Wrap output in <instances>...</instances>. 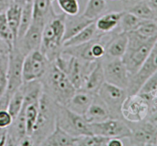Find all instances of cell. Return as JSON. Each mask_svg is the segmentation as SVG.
<instances>
[{"mask_svg":"<svg viewBox=\"0 0 157 146\" xmlns=\"http://www.w3.org/2000/svg\"><path fill=\"white\" fill-rule=\"evenodd\" d=\"M57 3L65 15H76L79 14L80 5L78 0H57Z\"/></svg>","mask_w":157,"mask_h":146,"instance_id":"cell-35","label":"cell"},{"mask_svg":"<svg viewBox=\"0 0 157 146\" xmlns=\"http://www.w3.org/2000/svg\"><path fill=\"white\" fill-rule=\"evenodd\" d=\"M33 2L34 0H26L24 2L19 29H18V39L24 35L25 32L28 30L29 26L32 24V18H33Z\"/></svg>","mask_w":157,"mask_h":146,"instance_id":"cell-27","label":"cell"},{"mask_svg":"<svg viewBox=\"0 0 157 146\" xmlns=\"http://www.w3.org/2000/svg\"><path fill=\"white\" fill-rule=\"evenodd\" d=\"M124 142L121 138H111L109 139L107 146H124Z\"/></svg>","mask_w":157,"mask_h":146,"instance_id":"cell-39","label":"cell"},{"mask_svg":"<svg viewBox=\"0 0 157 146\" xmlns=\"http://www.w3.org/2000/svg\"><path fill=\"white\" fill-rule=\"evenodd\" d=\"M13 121V118L7 109H0V128H7Z\"/></svg>","mask_w":157,"mask_h":146,"instance_id":"cell-36","label":"cell"},{"mask_svg":"<svg viewBox=\"0 0 157 146\" xmlns=\"http://www.w3.org/2000/svg\"><path fill=\"white\" fill-rule=\"evenodd\" d=\"M50 61L40 49L28 54L24 58L22 66L23 81L40 80L45 73Z\"/></svg>","mask_w":157,"mask_h":146,"instance_id":"cell-13","label":"cell"},{"mask_svg":"<svg viewBox=\"0 0 157 146\" xmlns=\"http://www.w3.org/2000/svg\"><path fill=\"white\" fill-rule=\"evenodd\" d=\"M58 103L42 92L39 100V109L36 121L30 135L35 145H41L44 140L52 134L56 126Z\"/></svg>","mask_w":157,"mask_h":146,"instance_id":"cell-4","label":"cell"},{"mask_svg":"<svg viewBox=\"0 0 157 146\" xmlns=\"http://www.w3.org/2000/svg\"><path fill=\"white\" fill-rule=\"evenodd\" d=\"M25 1H18V0H12L10 6L6 11V18H7L8 24L12 32L14 38V41L15 45L18 39V29H19L20 21H21V12H22L23 4ZM13 46V47H14Z\"/></svg>","mask_w":157,"mask_h":146,"instance_id":"cell-21","label":"cell"},{"mask_svg":"<svg viewBox=\"0 0 157 146\" xmlns=\"http://www.w3.org/2000/svg\"><path fill=\"white\" fill-rule=\"evenodd\" d=\"M127 124L130 128V135L127 138L130 145H157V126L156 124L148 119L135 123L127 122Z\"/></svg>","mask_w":157,"mask_h":146,"instance_id":"cell-8","label":"cell"},{"mask_svg":"<svg viewBox=\"0 0 157 146\" xmlns=\"http://www.w3.org/2000/svg\"><path fill=\"white\" fill-rule=\"evenodd\" d=\"M150 109V103L142 95H128L121 107V116L127 122H139L147 119Z\"/></svg>","mask_w":157,"mask_h":146,"instance_id":"cell-7","label":"cell"},{"mask_svg":"<svg viewBox=\"0 0 157 146\" xmlns=\"http://www.w3.org/2000/svg\"><path fill=\"white\" fill-rule=\"evenodd\" d=\"M91 135H98L107 138H128L130 135V128L123 118H110L101 122L90 123Z\"/></svg>","mask_w":157,"mask_h":146,"instance_id":"cell-12","label":"cell"},{"mask_svg":"<svg viewBox=\"0 0 157 146\" xmlns=\"http://www.w3.org/2000/svg\"><path fill=\"white\" fill-rule=\"evenodd\" d=\"M56 15L52 0H34L32 22L45 26L47 22Z\"/></svg>","mask_w":157,"mask_h":146,"instance_id":"cell-20","label":"cell"},{"mask_svg":"<svg viewBox=\"0 0 157 146\" xmlns=\"http://www.w3.org/2000/svg\"><path fill=\"white\" fill-rule=\"evenodd\" d=\"M65 18L64 13H57L47 22L43 29L40 50L50 62L55 61L61 54L65 31Z\"/></svg>","mask_w":157,"mask_h":146,"instance_id":"cell-2","label":"cell"},{"mask_svg":"<svg viewBox=\"0 0 157 146\" xmlns=\"http://www.w3.org/2000/svg\"><path fill=\"white\" fill-rule=\"evenodd\" d=\"M104 33L99 32L98 29L96 28L95 23L94 22L93 23L87 26V27L84 28L83 30L78 32L73 37L70 38L69 39L66 40L63 43V47H67V46H74L78 45L83 44V43L87 42L94 38H100L103 36Z\"/></svg>","mask_w":157,"mask_h":146,"instance_id":"cell-24","label":"cell"},{"mask_svg":"<svg viewBox=\"0 0 157 146\" xmlns=\"http://www.w3.org/2000/svg\"><path fill=\"white\" fill-rule=\"evenodd\" d=\"M97 61H85L76 57L61 54L54 62L67 75L75 89H81L86 76Z\"/></svg>","mask_w":157,"mask_h":146,"instance_id":"cell-5","label":"cell"},{"mask_svg":"<svg viewBox=\"0 0 157 146\" xmlns=\"http://www.w3.org/2000/svg\"><path fill=\"white\" fill-rule=\"evenodd\" d=\"M94 22L95 21L87 18L83 14L81 15L78 14L76 15H66L64 41L78 34Z\"/></svg>","mask_w":157,"mask_h":146,"instance_id":"cell-22","label":"cell"},{"mask_svg":"<svg viewBox=\"0 0 157 146\" xmlns=\"http://www.w3.org/2000/svg\"><path fill=\"white\" fill-rule=\"evenodd\" d=\"M101 62L106 82L127 90L130 75L122 59L104 58Z\"/></svg>","mask_w":157,"mask_h":146,"instance_id":"cell-11","label":"cell"},{"mask_svg":"<svg viewBox=\"0 0 157 146\" xmlns=\"http://www.w3.org/2000/svg\"><path fill=\"white\" fill-rule=\"evenodd\" d=\"M75 138L63 130L56 124L55 128L51 135L44 140L41 145L44 146H75Z\"/></svg>","mask_w":157,"mask_h":146,"instance_id":"cell-25","label":"cell"},{"mask_svg":"<svg viewBox=\"0 0 157 146\" xmlns=\"http://www.w3.org/2000/svg\"><path fill=\"white\" fill-rule=\"evenodd\" d=\"M84 117L88 123L101 122L110 118L108 109L98 94L94 95L93 101L84 115Z\"/></svg>","mask_w":157,"mask_h":146,"instance_id":"cell-19","label":"cell"},{"mask_svg":"<svg viewBox=\"0 0 157 146\" xmlns=\"http://www.w3.org/2000/svg\"><path fill=\"white\" fill-rule=\"evenodd\" d=\"M107 11V0H88L83 15L90 19L95 20Z\"/></svg>","mask_w":157,"mask_h":146,"instance_id":"cell-26","label":"cell"},{"mask_svg":"<svg viewBox=\"0 0 157 146\" xmlns=\"http://www.w3.org/2000/svg\"><path fill=\"white\" fill-rule=\"evenodd\" d=\"M134 31L146 38H157V26L153 20H145Z\"/></svg>","mask_w":157,"mask_h":146,"instance_id":"cell-34","label":"cell"},{"mask_svg":"<svg viewBox=\"0 0 157 146\" xmlns=\"http://www.w3.org/2000/svg\"><path fill=\"white\" fill-rule=\"evenodd\" d=\"M95 95L83 89H77L65 106L72 112L84 115L93 101Z\"/></svg>","mask_w":157,"mask_h":146,"instance_id":"cell-17","label":"cell"},{"mask_svg":"<svg viewBox=\"0 0 157 146\" xmlns=\"http://www.w3.org/2000/svg\"><path fill=\"white\" fill-rule=\"evenodd\" d=\"M147 2L157 16V0H147Z\"/></svg>","mask_w":157,"mask_h":146,"instance_id":"cell-41","label":"cell"},{"mask_svg":"<svg viewBox=\"0 0 157 146\" xmlns=\"http://www.w3.org/2000/svg\"><path fill=\"white\" fill-rule=\"evenodd\" d=\"M156 107H157V101H156ZM155 107V108H156Z\"/></svg>","mask_w":157,"mask_h":146,"instance_id":"cell-45","label":"cell"},{"mask_svg":"<svg viewBox=\"0 0 157 146\" xmlns=\"http://www.w3.org/2000/svg\"><path fill=\"white\" fill-rule=\"evenodd\" d=\"M98 95L108 109L110 118H122L121 107L128 95L126 89L105 81L98 91Z\"/></svg>","mask_w":157,"mask_h":146,"instance_id":"cell-9","label":"cell"},{"mask_svg":"<svg viewBox=\"0 0 157 146\" xmlns=\"http://www.w3.org/2000/svg\"><path fill=\"white\" fill-rule=\"evenodd\" d=\"M56 124L74 137L91 135L90 123L86 121L84 115L75 113L60 104L57 106Z\"/></svg>","mask_w":157,"mask_h":146,"instance_id":"cell-6","label":"cell"},{"mask_svg":"<svg viewBox=\"0 0 157 146\" xmlns=\"http://www.w3.org/2000/svg\"><path fill=\"white\" fill-rule=\"evenodd\" d=\"M110 1H118V0H110Z\"/></svg>","mask_w":157,"mask_h":146,"instance_id":"cell-44","label":"cell"},{"mask_svg":"<svg viewBox=\"0 0 157 146\" xmlns=\"http://www.w3.org/2000/svg\"><path fill=\"white\" fill-rule=\"evenodd\" d=\"M127 12H131L144 20H153L155 17H156V13L151 9L147 1L138 2L130 7Z\"/></svg>","mask_w":157,"mask_h":146,"instance_id":"cell-30","label":"cell"},{"mask_svg":"<svg viewBox=\"0 0 157 146\" xmlns=\"http://www.w3.org/2000/svg\"><path fill=\"white\" fill-rule=\"evenodd\" d=\"M9 55L0 54V98L6 93L7 89Z\"/></svg>","mask_w":157,"mask_h":146,"instance_id":"cell-32","label":"cell"},{"mask_svg":"<svg viewBox=\"0 0 157 146\" xmlns=\"http://www.w3.org/2000/svg\"><path fill=\"white\" fill-rule=\"evenodd\" d=\"M124 11L121 12H110L103 14L101 16L95 20L96 28L99 32L108 34L113 32L119 26L121 17Z\"/></svg>","mask_w":157,"mask_h":146,"instance_id":"cell-23","label":"cell"},{"mask_svg":"<svg viewBox=\"0 0 157 146\" xmlns=\"http://www.w3.org/2000/svg\"><path fill=\"white\" fill-rule=\"evenodd\" d=\"M11 50H12V48L9 46V45L5 40L0 38V54L9 55Z\"/></svg>","mask_w":157,"mask_h":146,"instance_id":"cell-37","label":"cell"},{"mask_svg":"<svg viewBox=\"0 0 157 146\" xmlns=\"http://www.w3.org/2000/svg\"><path fill=\"white\" fill-rule=\"evenodd\" d=\"M110 138L98 135H86L76 137L75 146H107Z\"/></svg>","mask_w":157,"mask_h":146,"instance_id":"cell-31","label":"cell"},{"mask_svg":"<svg viewBox=\"0 0 157 146\" xmlns=\"http://www.w3.org/2000/svg\"><path fill=\"white\" fill-rule=\"evenodd\" d=\"M128 35L127 32H110L105 43V56L107 58H121L127 50Z\"/></svg>","mask_w":157,"mask_h":146,"instance_id":"cell-16","label":"cell"},{"mask_svg":"<svg viewBox=\"0 0 157 146\" xmlns=\"http://www.w3.org/2000/svg\"><path fill=\"white\" fill-rule=\"evenodd\" d=\"M144 21L145 20L141 19L131 12L124 11L118 27H120V31L127 33L138 29Z\"/></svg>","mask_w":157,"mask_h":146,"instance_id":"cell-28","label":"cell"},{"mask_svg":"<svg viewBox=\"0 0 157 146\" xmlns=\"http://www.w3.org/2000/svg\"><path fill=\"white\" fill-rule=\"evenodd\" d=\"M157 72V40L146 61L134 75H130L127 91L128 95L140 92L146 81Z\"/></svg>","mask_w":157,"mask_h":146,"instance_id":"cell-10","label":"cell"},{"mask_svg":"<svg viewBox=\"0 0 157 146\" xmlns=\"http://www.w3.org/2000/svg\"><path fill=\"white\" fill-rule=\"evenodd\" d=\"M25 55L17 49L12 48L9 55L7 72V89L6 93L9 97L23 85L22 66Z\"/></svg>","mask_w":157,"mask_h":146,"instance_id":"cell-14","label":"cell"},{"mask_svg":"<svg viewBox=\"0 0 157 146\" xmlns=\"http://www.w3.org/2000/svg\"><path fill=\"white\" fill-rule=\"evenodd\" d=\"M44 27V25L32 22L24 35L17 40L14 47H16L25 56L33 51L40 49Z\"/></svg>","mask_w":157,"mask_h":146,"instance_id":"cell-15","label":"cell"},{"mask_svg":"<svg viewBox=\"0 0 157 146\" xmlns=\"http://www.w3.org/2000/svg\"><path fill=\"white\" fill-rule=\"evenodd\" d=\"M128 45L121 58L130 75L138 72L148 57L157 38H146L136 31L127 32Z\"/></svg>","mask_w":157,"mask_h":146,"instance_id":"cell-3","label":"cell"},{"mask_svg":"<svg viewBox=\"0 0 157 146\" xmlns=\"http://www.w3.org/2000/svg\"><path fill=\"white\" fill-rule=\"evenodd\" d=\"M12 0H0V13L6 12Z\"/></svg>","mask_w":157,"mask_h":146,"instance_id":"cell-40","label":"cell"},{"mask_svg":"<svg viewBox=\"0 0 157 146\" xmlns=\"http://www.w3.org/2000/svg\"><path fill=\"white\" fill-rule=\"evenodd\" d=\"M147 119H148L149 121L157 126V107L150 110Z\"/></svg>","mask_w":157,"mask_h":146,"instance_id":"cell-38","label":"cell"},{"mask_svg":"<svg viewBox=\"0 0 157 146\" xmlns=\"http://www.w3.org/2000/svg\"><path fill=\"white\" fill-rule=\"evenodd\" d=\"M24 102V92H23L22 85L17 89L10 96L9 103H8L7 110L13 118V120L18 116L21 112Z\"/></svg>","mask_w":157,"mask_h":146,"instance_id":"cell-29","label":"cell"},{"mask_svg":"<svg viewBox=\"0 0 157 146\" xmlns=\"http://www.w3.org/2000/svg\"><path fill=\"white\" fill-rule=\"evenodd\" d=\"M153 21L154 22V23H155V24L156 25V26H157V16H156V17H155V18H153Z\"/></svg>","mask_w":157,"mask_h":146,"instance_id":"cell-42","label":"cell"},{"mask_svg":"<svg viewBox=\"0 0 157 146\" xmlns=\"http://www.w3.org/2000/svg\"><path fill=\"white\" fill-rule=\"evenodd\" d=\"M105 82L104 69L101 60L98 61L91 70L86 76L82 88L81 89L85 90L92 94H98V91Z\"/></svg>","mask_w":157,"mask_h":146,"instance_id":"cell-18","label":"cell"},{"mask_svg":"<svg viewBox=\"0 0 157 146\" xmlns=\"http://www.w3.org/2000/svg\"><path fill=\"white\" fill-rule=\"evenodd\" d=\"M40 81L42 85L43 92L58 104L64 106L77 90L67 75L54 61L49 63L45 73Z\"/></svg>","mask_w":157,"mask_h":146,"instance_id":"cell-1","label":"cell"},{"mask_svg":"<svg viewBox=\"0 0 157 146\" xmlns=\"http://www.w3.org/2000/svg\"><path fill=\"white\" fill-rule=\"evenodd\" d=\"M18 1H26V0H18Z\"/></svg>","mask_w":157,"mask_h":146,"instance_id":"cell-43","label":"cell"},{"mask_svg":"<svg viewBox=\"0 0 157 146\" xmlns=\"http://www.w3.org/2000/svg\"><path fill=\"white\" fill-rule=\"evenodd\" d=\"M0 38L5 40L12 49L15 41L12 31L8 24L6 12L0 13Z\"/></svg>","mask_w":157,"mask_h":146,"instance_id":"cell-33","label":"cell"}]
</instances>
